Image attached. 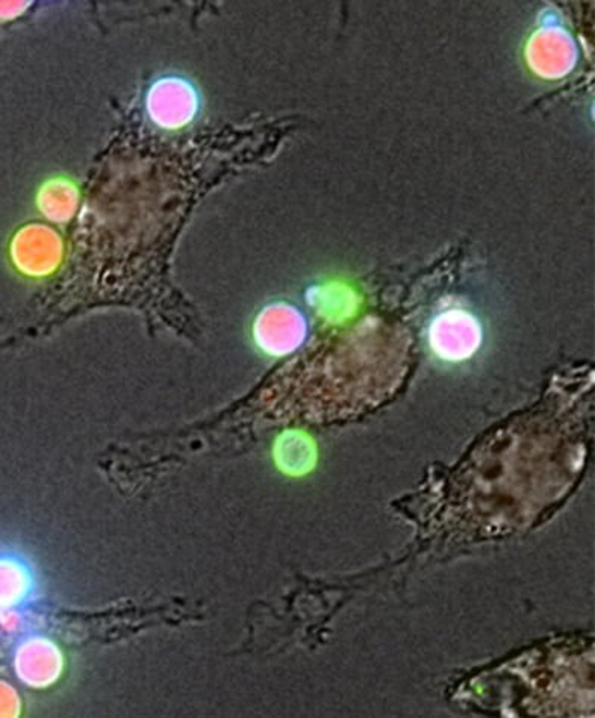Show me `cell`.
I'll return each instance as SVG.
<instances>
[{"label": "cell", "instance_id": "1", "mask_svg": "<svg viewBox=\"0 0 595 718\" xmlns=\"http://www.w3.org/2000/svg\"><path fill=\"white\" fill-rule=\"evenodd\" d=\"M275 460L280 471L291 476H304L317 464V447L311 436L300 431L285 432L277 440Z\"/></svg>", "mask_w": 595, "mask_h": 718}]
</instances>
